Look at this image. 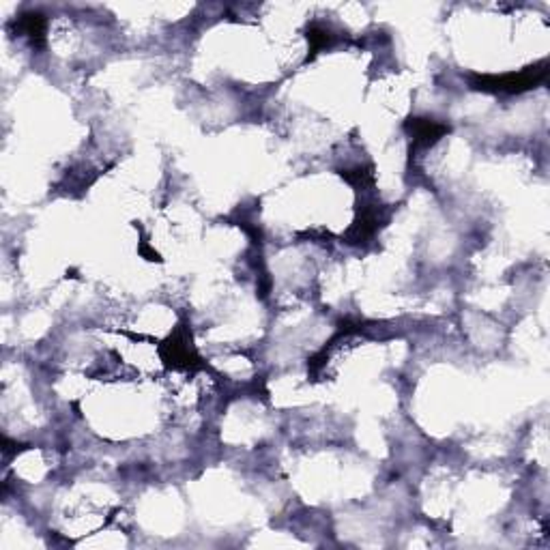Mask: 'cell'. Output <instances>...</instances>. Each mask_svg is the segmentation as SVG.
<instances>
[{"label": "cell", "mask_w": 550, "mask_h": 550, "mask_svg": "<svg viewBox=\"0 0 550 550\" xmlns=\"http://www.w3.org/2000/svg\"><path fill=\"white\" fill-rule=\"evenodd\" d=\"M546 75H548V65L539 62L520 73H507L501 77H484V80H490L493 84H482L478 89L499 91V93H522V91H529V89H535L537 84H541L546 80Z\"/></svg>", "instance_id": "1"}, {"label": "cell", "mask_w": 550, "mask_h": 550, "mask_svg": "<svg viewBox=\"0 0 550 550\" xmlns=\"http://www.w3.org/2000/svg\"><path fill=\"white\" fill-rule=\"evenodd\" d=\"M411 129H413V140L417 144H426V146L436 142L447 131L445 125H441V123H436L432 119H415Z\"/></svg>", "instance_id": "2"}, {"label": "cell", "mask_w": 550, "mask_h": 550, "mask_svg": "<svg viewBox=\"0 0 550 550\" xmlns=\"http://www.w3.org/2000/svg\"><path fill=\"white\" fill-rule=\"evenodd\" d=\"M20 26H22V33H24L33 43L43 41V35H45V20H43L41 16H37V13L24 16L22 22H20Z\"/></svg>", "instance_id": "3"}, {"label": "cell", "mask_w": 550, "mask_h": 550, "mask_svg": "<svg viewBox=\"0 0 550 550\" xmlns=\"http://www.w3.org/2000/svg\"><path fill=\"white\" fill-rule=\"evenodd\" d=\"M307 39H309V43H312V54H317L319 50H323V48L329 43L331 35H329V31H327V28L314 24V26L307 31Z\"/></svg>", "instance_id": "4"}]
</instances>
